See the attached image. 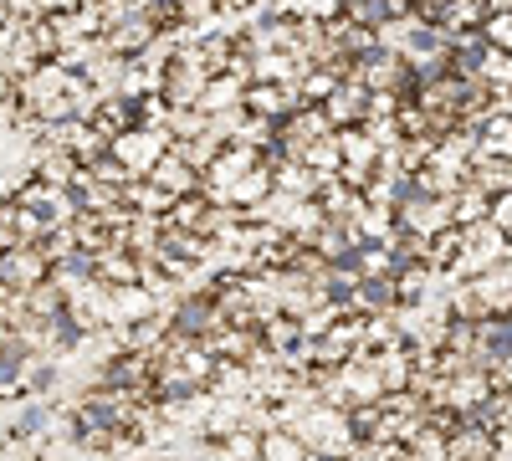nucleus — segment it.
<instances>
[{"mask_svg":"<svg viewBox=\"0 0 512 461\" xmlns=\"http://www.w3.org/2000/svg\"><path fill=\"white\" fill-rule=\"evenodd\" d=\"M297 441H303L308 456H328V461H344L354 451V436H349V421H344V410H333V405H313L308 415H297V421L287 426Z\"/></svg>","mask_w":512,"mask_h":461,"instance_id":"f257e3e1","label":"nucleus"},{"mask_svg":"<svg viewBox=\"0 0 512 461\" xmlns=\"http://www.w3.org/2000/svg\"><path fill=\"white\" fill-rule=\"evenodd\" d=\"M512 262V246L507 236L492 226V221H477V226H466L461 231V257L451 267V277H482V272H497Z\"/></svg>","mask_w":512,"mask_h":461,"instance_id":"f03ea898","label":"nucleus"},{"mask_svg":"<svg viewBox=\"0 0 512 461\" xmlns=\"http://www.w3.org/2000/svg\"><path fill=\"white\" fill-rule=\"evenodd\" d=\"M205 82H210V72L195 62L190 41H185V47L175 52V62L159 72V103H164V108H200Z\"/></svg>","mask_w":512,"mask_h":461,"instance_id":"7ed1b4c3","label":"nucleus"},{"mask_svg":"<svg viewBox=\"0 0 512 461\" xmlns=\"http://www.w3.org/2000/svg\"><path fill=\"white\" fill-rule=\"evenodd\" d=\"M169 154V139L159 129H128L118 139H108V159H118L134 180H149V170Z\"/></svg>","mask_w":512,"mask_h":461,"instance_id":"20e7f679","label":"nucleus"},{"mask_svg":"<svg viewBox=\"0 0 512 461\" xmlns=\"http://www.w3.org/2000/svg\"><path fill=\"white\" fill-rule=\"evenodd\" d=\"M256 164H262V159H256V149H246V144H226V149L200 170V190H205V200H216V205H221L226 190H231L241 175H251Z\"/></svg>","mask_w":512,"mask_h":461,"instance_id":"39448f33","label":"nucleus"},{"mask_svg":"<svg viewBox=\"0 0 512 461\" xmlns=\"http://www.w3.org/2000/svg\"><path fill=\"white\" fill-rule=\"evenodd\" d=\"M47 277H52V262L41 257L36 246H0V287H6L11 298H21V292H31Z\"/></svg>","mask_w":512,"mask_h":461,"instance_id":"423d86ee","label":"nucleus"},{"mask_svg":"<svg viewBox=\"0 0 512 461\" xmlns=\"http://www.w3.org/2000/svg\"><path fill=\"white\" fill-rule=\"evenodd\" d=\"M369 103H374V93L364 88V82H338V88L318 103L323 108V118H328V129L338 134V129H364V118H369Z\"/></svg>","mask_w":512,"mask_h":461,"instance_id":"0eeeda50","label":"nucleus"},{"mask_svg":"<svg viewBox=\"0 0 512 461\" xmlns=\"http://www.w3.org/2000/svg\"><path fill=\"white\" fill-rule=\"evenodd\" d=\"M57 426V405L52 400H26L16 415H11V426L0 431V446H11V441H36V436H47Z\"/></svg>","mask_w":512,"mask_h":461,"instance_id":"6e6552de","label":"nucleus"},{"mask_svg":"<svg viewBox=\"0 0 512 461\" xmlns=\"http://www.w3.org/2000/svg\"><path fill=\"white\" fill-rule=\"evenodd\" d=\"M149 180L164 190V195H175V200H185V195H200V170L195 164H185V154L180 149H169L154 170H149Z\"/></svg>","mask_w":512,"mask_h":461,"instance_id":"1a4fd4ad","label":"nucleus"},{"mask_svg":"<svg viewBox=\"0 0 512 461\" xmlns=\"http://www.w3.org/2000/svg\"><path fill=\"white\" fill-rule=\"evenodd\" d=\"M241 108L251 118H282V113H297L303 108V98H297V88H272V82H246V98Z\"/></svg>","mask_w":512,"mask_h":461,"instance_id":"9d476101","label":"nucleus"},{"mask_svg":"<svg viewBox=\"0 0 512 461\" xmlns=\"http://www.w3.org/2000/svg\"><path fill=\"white\" fill-rule=\"evenodd\" d=\"M354 313H364V318L400 313V303H395V277H359V282H354Z\"/></svg>","mask_w":512,"mask_h":461,"instance_id":"9b49d317","label":"nucleus"},{"mask_svg":"<svg viewBox=\"0 0 512 461\" xmlns=\"http://www.w3.org/2000/svg\"><path fill=\"white\" fill-rule=\"evenodd\" d=\"M446 461H497V446L482 426L461 421L451 436H446Z\"/></svg>","mask_w":512,"mask_h":461,"instance_id":"f8f14e48","label":"nucleus"},{"mask_svg":"<svg viewBox=\"0 0 512 461\" xmlns=\"http://www.w3.org/2000/svg\"><path fill=\"white\" fill-rule=\"evenodd\" d=\"M477 349L487 354V364H512V313H492L477 323Z\"/></svg>","mask_w":512,"mask_h":461,"instance_id":"ddd939ff","label":"nucleus"},{"mask_svg":"<svg viewBox=\"0 0 512 461\" xmlns=\"http://www.w3.org/2000/svg\"><path fill=\"white\" fill-rule=\"evenodd\" d=\"M21 313L26 318H36V323H52V318H62L67 313V287L62 282H36L31 292H21Z\"/></svg>","mask_w":512,"mask_h":461,"instance_id":"4468645a","label":"nucleus"},{"mask_svg":"<svg viewBox=\"0 0 512 461\" xmlns=\"http://www.w3.org/2000/svg\"><path fill=\"white\" fill-rule=\"evenodd\" d=\"M93 333H88V323L82 318H72V313H62V318H52V328H47V339H41V354L47 359H62V354H77L82 344H88Z\"/></svg>","mask_w":512,"mask_h":461,"instance_id":"2eb2a0df","label":"nucleus"},{"mask_svg":"<svg viewBox=\"0 0 512 461\" xmlns=\"http://www.w3.org/2000/svg\"><path fill=\"white\" fill-rule=\"evenodd\" d=\"M241 98H246V82L221 72V77H210V82H205V93H200V113H205V118L236 113V108H241Z\"/></svg>","mask_w":512,"mask_h":461,"instance_id":"dca6fc26","label":"nucleus"},{"mask_svg":"<svg viewBox=\"0 0 512 461\" xmlns=\"http://www.w3.org/2000/svg\"><path fill=\"white\" fill-rule=\"evenodd\" d=\"M466 185L482 190L487 200L512 195V159H472V170H466Z\"/></svg>","mask_w":512,"mask_h":461,"instance_id":"f3484780","label":"nucleus"},{"mask_svg":"<svg viewBox=\"0 0 512 461\" xmlns=\"http://www.w3.org/2000/svg\"><path fill=\"white\" fill-rule=\"evenodd\" d=\"M267 195H272V170H262V164H256L251 175H241V180L226 190V200H221V205H231L236 216H246V211H256V205H262Z\"/></svg>","mask_w":512,"mask_h":461,"instance_id":"a211bd4d","label":"nucleus"},{"mask_svg":"<svg viewBox=\"0 0 512 461\" xmlns=\"http://www.w3.org/2000/svg\"><path fill=\"white\" fill-rule=\"evenodd\" d=\"M477 159H512V113H487L482 118Z\"/></svg>","mask_w":512,"mask_h":461,"instance_id":"6ab92c4d","label":"nucleus"},{"mask_svg":"<svg viewBox=\"0 0 512 461\" xmlns=\"http://www.w3.org/2000/svg\"><path fill=\"white\" fill-rule=\"evenodd\" d=\"M456 257H461V231H456V226H451V231H441V236H431V241L420 246V262L431 267L436 277H451Z\"/></svg>","mask_w":512,"mask_h":461,"instance_id":"aec40b11","label":"nucleus"},{"mask_svg":"<svg viewBox=\"0 0 512 461\" xmlns=\"http://www.w3.org/2000/svg\"><path fill=\"white\" fill-rule=\"evenodd\" d=\"M57 385H62V364L41 354V359H36V364L26 369V380H21V395H31V400H47V395H52Z\"/></svg>","mask_w":512,"mask_h":461,"instance_id":"412c9836","label":"nucleus"},{"mask_svg":"<svg viewBox=\"0 0 512 461\" xmlns=\"http://www.w3.org/2000/svg\"><path fill=\"white\" fill-rule=\"evenodd\" d=\"M262 461H308V451L292 431H262Z\"/></svg>","mask_w":512,"mask_h":461,"instance_id":"4be33fe9","label":"nucleus"},{"mask_svg":"<svg viewBox=\"0 0 512 461\" xmlns=\"http://www.w3.org/2000/svg\"><path fill=\"white\" fill-rule=\"evenodd\" d=\"M482 36H487L492 52H507V57H512V11L487 16V21H482Z\"/></svg>","mask_w":512,"mask_h":461,"instance_id":"5701e85b","label":"nucleus"},{"mask_svg":"<svg viewBox=\"0 0 512 461\" xmlns=\"http://www.w3.org/2000/svg\"><path fill=\"white\" fill-rule=\"evenodd\" d=\"M6 303H11V292H6V287H0V313H6Z\"/></svg>","mask_w":512,"mask_h":461,"instance_id":"b1692460","label":"nucleus"},{"mask_svg":"<svg viewBox=\"0 0 512 461\" xmlns=\"http://www.w3.org/2000/svg\"><path fill=\"white\" fill-rule=\"evenodd\" d=\"M308 461H328V456H308Z\"/></svg>","mask_w":512,"mask_h":461,"instance_id":"393cba45","label":"nucleus"},{"mask_svg":"<svg viewBox=\"0 0 512 461\" xmlns=\"http://www.w3.org/2000/svg\"><path fill=\"white\" fill-rule=\"evenodd\" d=\"M0 216H6V200H0Z\"/></svg>","mask_w":512,"mask_h":461,"instance_id":"a878e982","label":"nucleus"}]
</instances>
